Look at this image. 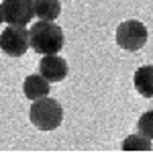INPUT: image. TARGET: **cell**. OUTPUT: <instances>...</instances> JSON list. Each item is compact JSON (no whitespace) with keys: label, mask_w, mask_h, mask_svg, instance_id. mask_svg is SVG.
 <instances>
[{"label":"cell","mask_w":153,"mask_h":153,"mask_svg":"<svg viewBox=\"0 0 153 153\" xmlns=\"http://www.w3.org/2000/svg\"><path fill=\"white\" fill-rule=\"evenodd\" d=\"M117 45L125 51H139V49L145 47L147 39H149V33H147V27L137 21V19H129L125 23L118 25L117 29Z\"/></svg>","instance_id":"obj_3"},{"label":"cell","mask_w":153,"mask_h":153,"mask_svg":"<svg viewBox=\"0 0 153 153\" xmlns=\"http://www.w3.org/2000/svg\"><path fill=\"white\" fill-rule=\"evenodd\" d=\"M0 35H2V33H0Z\"/></svg>","instance_id":"obj_13"},{"label":"cell","mask_w":153,"mask_h":153,"mask_svg":"<svg viewBox=\"0 0 153 153\" xmlns=\"http://www.w3.org/2000/svg\"><path fill=\"white\" fill-rule=\"evenodd\" d=\"M123 151H151L153 145H151V139L149 137H145L141 135L139 131L137 133H133L129 137H125V141H123Z\"/></svg>","instance_id":"obj_10"},{"label":"cell","mask_w":153,"mask_h":153,"mask_svg":"<svg viewBox=\"0 0 153 153\" xmlns=\"http://www.w3.org/2000/svg\"><path fill=\"white\" fill-rule=\"evenodd\" d=\"M68 61L63 57H59L57 53L53 55H43L41 61H39V74L45 76L51 84H57L63 82L68 78Z\"/></svg>","instance_id":"obj_6"},{"label":"cell","mask_w":153,"mask_h":153,"mask_svg":"<svg viewBox=\"0 0 153 153\" xmlns=\"http://www.w3.org/2000/svg\"><path fill=\"white\" fill-rule=\"evenodd\" d=\"M137 131L153 141V110H147V112H143L141 117H139V120H137Z\"/></svg>","instance_id":"obj_11"},{"label":"cell","mask_w":153,"mask_h":153,"mask_svg":"<svg viewBox=\"0 0 153 153\" xmlns=\"http://www.w3.org/2000/svg\"><path fill=\"white\" fill-rule=\"evenodd\" d=\"M0 49L8 57H23L31 49V37L25 25H6L0 35Z\"/></svg>","instance_id":"obj_4"},{"label":"cell","mask_w":153,"mask_h":153,"mask_svg":"<svg viewBox=\"0 0 153 153\" xmlns=\"http://www.w3.org/2000/svg\"><path fill=\"white\" fill-rule=\"evenodd\" d=\"M29 118L39 131H55L63 120V108L55 98L43 96V98L33 100Z\"/></svg>","instance_id":"obj_2"},{"label":"cell","mask_w":153,"mask_h":153,"mask_svg":"<svg viewBox=\"0 0 153 153\" xmlns=\"http://www.w3.org/2000/svg\"><path fill=\"white\" fill-rule=\"evenodd\" d=\"M4 23L6 25H27L35 16V0H2Z\"/></svg>","instance_id":"obj_5"},{"label":"cell","mask_w":153,"mask_h":153,"mask_svg":"<svg viewBox=\"0 0 153 153\" xmlns=\"http://www.w3.org/2000/svg\"><path fill=\"white\" fill-rule=\"evenodd\" d=\"M4 23V8H2V2H0V25Z\"/></svg>","instance_id":"obj_12"},{"label":"cell","mask_w":153,"mask_h":153,"mask_svg":"<svg viewBox=\"0 0 153 153\" xmlns=\"http://www.w3.org/2000/svg\"><path fill=\"white\" fill-rule=\"evenodd\" d=\"M49 88H51V82L45 76H41V74H31V76L25 78V82H23V92L31 102L37 100V98L49 96Z\"/></svg>","instance_id":"obj_7"},{"label":"cell","mask_w":153,"mask_h":153,"mask_svg":"<svg viewBox=\"0 0 153 153\" xmlns=\"http://www.w3.org/2000/svg\"><path fill=\"white\" fill-rule=\"evenodd\" d=\"M61 14L59 0H35V16L43 21H55Z\"/></svg>","instance_id":"obj_9"},{"label":"cell","mask_w":153,"mask_h":153,"mask_svg":"<svg viewBox=\"0 0 153 153\" xmlns=\"http://www.w3.org/2000/svg\"><path fill=\"white\" fill-rule=\"evenodd\" d=\"M133 84H135V90L143 98H153V65L137 68L133 76Z\"/></svg>","instance_id":"obj_8"},{"label":"cell","mask_w":153,"mask_h":153,"mask_svg":"<svg viewBox=\"0 0 153 153\" xmlns=\"http://www.w3.org/2000/svg\"><path fill=\"white\" fill-rule=\"evenodd\" d=\"M29 37H31V49L37 51V53H41V55L59 53L63 49V43H65L63 29L55 21H43V19H39L29 29Z\"/></svg>","instance_id":"obj_1"}]
</instances>
